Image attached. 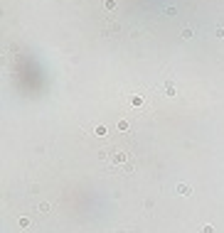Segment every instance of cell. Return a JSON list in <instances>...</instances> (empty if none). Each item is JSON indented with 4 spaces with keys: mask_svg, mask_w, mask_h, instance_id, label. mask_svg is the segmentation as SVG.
Segmentation results:
<instances>
[{
    "mask_svg": "<svg viewBox=\"0 0 224 233\" xmlns=\"http://www.w3.org/2000/svg\"><path fill=\"white\" fill-rule=\"evenodd\" d=\"M182 37H185V39H190V37H192V29H190V27H187V29H182Z\"/></svg>",
    "mask_w": 224,
    "mask_h": 233,
    "instance_id": "12",
    "label": "cell"
},
{
    "mask_svg": "<svg viewBox=\"0 0 224 233\" xmlns=\"http://www.w3.org/2000/svg\"><path fill=\"white\" fill-rule=\"evenodd\" d=\"M177 194L190 196V194H192V187H190V184H177Z\"/></svg>",
    "mask_w": 224,
    "mask_h": 233,
    "instance_id": "5",
    "label": "cell"
},
{
    "mask_svg": "<svg viewBox=\"0 0 224 233\" xmlns=\"http://www.w3.org/2000/svg\"><path fill=\"white\" fill-rule=\"evenodd\" d=\"M17 226H20V228H30V218H27V216H22V218L17 221Z\"/></svg>",
    "mask_w": 224,
    "mask_h": 233,
    "instance_id": "7",
    "label": "cell"
},
{
    "mask_svg": "<svg viewBox=\"0 0 224 233\" xmlns=\"http://www.w3.org/2000/svg\"><path fill=\"white\" fill-rule=\"evenodd\" d=\"M162 91H165L170 98H175L177 96V84H175V81H165V84H162Z\"/></svg>",
    "mask_w": 224,
    "mask_h": 233,
    "instance_id": "4",
    "label": "cell"
},
{
    "mask_svg": "<svg viewBox=\"0 0 224 233\" xmlns=\"http://www.w3.org/2000/svg\"><path fill=\"white\" fill-rule=\"evenodd\" d=\"M121 29H123V27H121V22L116 20V15H111V12H108L104 20H101V32H104V35L116 37V35H121Z\"/></svg>",
    "mask_w": 224,
    "mask_h": 233,
    "instance_id": "3",
    "label": "cell"
},
{
    "mask_svg": "<svg viewBox=\"0 0 224 233\" xmlns=\"http://www.w3.org/2000/svg\"><path fill=\"white\" fill-rule=\"evenodd\" d=\"M106 133H108V128H106V125H101V123H99V125L94 128V135H99V137H104Z\"/></svg>",
    "mask_w": 224,
    "mask_h": 233,
    "instance_id": "6",
    "label": "cell"
},
{
    "mask_svg": "<svg viewBox=\"0 0 224 233\" xmlns=\"http://www.w3.org/2000/svg\"><path fill=\"white\" fill-rule=\"evenodd\" d=\"M128 108L136 110L138 115H145L153 110V103H150V91H133L128 93Z\"/></svg>",
    "mask_w": 224,
    "mask_h": 233,
    "instance_id": "2",
    "label": "cell"
},
{
    "mask_svg": "<svg viewBox=\"0 0 224 233\" xmlns=\"http://www.w3.org/2000/svg\"><path fill=\"white\" fill-rule=\"evenodd\" d=\"M118 130H121V133H126V130H128V120H118Z\"/></svg>",
    "mask_w": 224,
    "mask_h": 233,
    "instance_id": "9",
    "label": "cell"
},
{
    "mask_svg": "<svg viewBox=\"0 0 224 233\" xmlns=\"http://www.w3.org/2000/svg\"><path fill=\"white\" fill-rule=\"evenodd\" d=\"M101 159L108 165V169L121 172V174H133V169H136V157L126 147H106V150H101Z\"/></svg>",
    "mask_w": 224,
    "mask_h": 233,
    "instance_id": "1",
    "label": "cell"
},
{
    "mask_svg": "<svg viewBox=\"0 0 224 233\" xmlns=\"http://www.w3.org/2000/svg\"><path fill=\"white\" fill-rule=\"evenodd\" d=\"M116 5H118L116 0H104V7H106V10H116Z\"/></svg>",
    "mask_w": 224,
    "mask_h": 233,
    "instance_id": "8",
    "label": "cell"
},
{
    "mask_svg": "<svg viewBox=\"0 0 224 233\" xmlns=\"http://www.w3.org/2000/svg\"><path fill=\"white\" fill-rule=\"evenodd\" d=\"M202 233H214V226H212V223H205V226H202Z\"/></svg>",
    "mask_w": 224,
    "mask_h": 233,
    "instance_id": "10",
    "label": "cell"
},
{
    "mask_svg": "<svg viewBox=\"0 0 224 233\" xmlns=\"http://www.w3.org/2000/svg\"><path fill=\"white\" fill-rule=\"evenodd\" d=\"M49 211H52V206H49V204H42V206H39V214H49Z\"/></svg>",
    "mask_w": 224,
    "mask_h": 233,
    "instance_id": "11",
    "label": "cell"
}]
</instances>
